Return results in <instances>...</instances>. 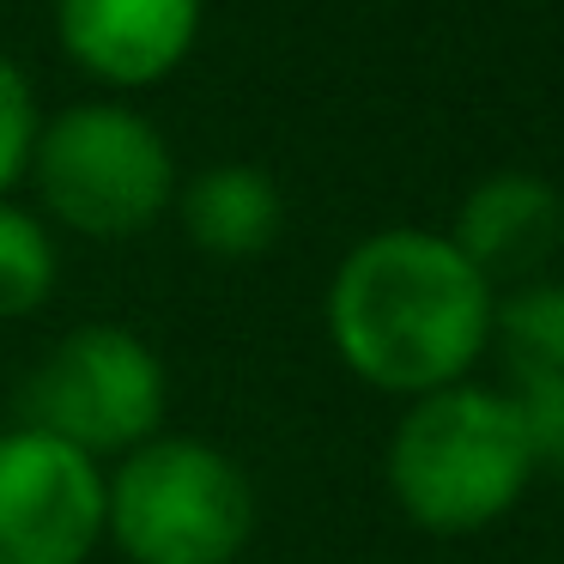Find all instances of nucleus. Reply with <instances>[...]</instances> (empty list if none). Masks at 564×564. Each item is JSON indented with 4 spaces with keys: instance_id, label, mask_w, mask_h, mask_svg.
Returning <instances> with one entry per match:
<instances>
[{
    "instance_id": "nucleus-3",
    "label": "nucleus",
    "mask_w": 564,
    "mask_h": 564,
    "mask_svg": "<svg viewBox=\"0 0 564 564\" xmlns=\"http://www.w3.org/2000/svg\"><path fill=\"white\" fill-rule=\"evenodd\" d=\"M104 528L134 564H231L256 528V491L213 443L152 437L104 486Z\"/></svg>"
},
{
    "instance_id": "nucleus-12",
    "label": "nucleus",
    "mask_w": 564,
    "mask_h": 564,
    "mask_svg": "<svg viewBox=\"0 0 564 564\" xmlns=\"http://www.w3.org/2000/svg\"><path fill=\"white\" fill-rule=\"evenodd\" d=\"M37 104L13 62H0V195L31 171V147H37Z\"/></svg>"
},
{
    "instance_id": "nucleus-10",
    "label": "nucleus",
    "mask_w": 564,
    "mask_h": 564,
    "mask_svg": "<svg viewBox=\"0 0 564 564\" xmlns=\"http://www.w3.org/2000/svg\"><path fill=\"white\" fill-rule=\"evenodd\" d=\"M285 225V200L256 164H213L183 188V231L195 249L219 261H256L273 249Z\"/></svg>"
},
{
    "instance_id": "nucleus-2",
    "label": "nucleus",
    "mask_w": 564,
    "mask_h": 564,
    "mask_svg": "<svg viewBox=\"0 0 564 564\" xmlns=\"http://www.w3.org/2000/svg\"><path fill=\"white\" fill-rule=\"evenodd\" d=\"M540 455L522 413L498 389L419 394L389 443V486L401 510L431 534H474L528 491Z\"/></svg>"
},
{
    "instance_id": "nucleus-7",
    "label": "nucleus",
    "mask_w": 564,
    "mask_h": 564,
    "mask_svg": "<svg viewBox=\"0 0 564 564\" xmlns=\"http://www.w3.org/2000/svg\"><path fill=\"white\" fill-rule=\"evenodd\" d=\"M55 25L86 74L152 86L195 50L200 0H55Z\"/></svg>"
},
{
    "instance_id": "nucleus-4",
    "label": "nucleus",
    "mask_w": 564,
    "mask_h": 564,
    "mask_svg": "<svg viewBox=\"0 0 564 564\" xmlns=\"http://www.w3.org/2000/svg\"><path fill=\"white\" fill-rule=\"evenodd\" d=\"M31 171L43 207L79 237H134L176 195L164 134L122 104H74L37 128Z\"/></svg>"
},
{
    "instance_id": "nucleus-5",
    "label": "nucleus",
    "mask_w": 564,
    "mask_h": 564,
    "mask_svg": "<svg viewBox=\"0 0 564 564\" xmlns=\"http://www.w3.org/2000/svg\"><path fill=\"white\" fill-rule=\"evenodd\" d=\"M164 419V365L128 328H79L31 370L25 431L67 443L79 455H110L152 443Z\"/></svg>"
},
{
    "instance_id": "nucleus-6",
    "label": "nucleus",
    "mask_w": 564,
    "mask_h": 564,
    "mask_svg": "<svg viewBox=\"0 0 564 564\" xmlns=\"http://www.w3.org/2000/svg\"><path fill=\"white\" fill-rule=\"evenodd\" d=\"M98 540V462L43 431H7L0 437V564H86Z\"/></svg>"
},
{
    "instance_id": "nucleus-1",
    "label": "nucleus",
    "mask_w": 564,
    "mask_h": 564,
    "mask_svg": "<svg viewBox=\"0 0 564 564\" xmlns=\"http://www.w3.org/2000/svg\"><path fill=\"white\" fill-rule=\"evenodd\" d=\"M491 285L437 231H377L328 285V334L346 370L389 394H437L491 340Z\"/></svg>"
},
{
    "instance_id": "nucleus-11",
    "label": "nucleus",
    "mask_w": 564,
    "mask_h": 564,
    "mask_svg": "<svg viewBox=\"0 0 564 564\" xmlns=\"http://www.w3.org/2000/svg\"><path fill=\"white\" fill-rule=\"evenodd\" d=\"M55 292V243L31 213L0 200V316H31Z\"/></svg>"
},
{
    "instance_id": "nucleus-13",
    "label": "nucleus",
    "mask_w": 564,
    "mask_h": 564,
    "mask_svg": "<svg viewBox=\"0 0 564 564\" xmlns=\"http://www.w3.org/2000/svg\"><path fill=\"white\" fill-rule=\"evenodd\" d=\"M558 479H564V455H558Z\"/></svg>"
},
{
    "instance_id": "nucleus-8",
    "label": "nucleus",
    "mask_w": 564,
    "mask_h": 564,
    "mask_svg": "<svg viewBox=\"0 0 564 564\" xmlns=\"http://www.w3.org/2000/svg\"><path fill=\"white\" fill-rule=\"evenodd\" d=\"M503 370H510V406L522 413L528 443L540 462L564 455V285L528 280L491 310Z\"/></svg>"
},
{
    "instance_id": "nucleus-9",
    "label": "nucleus",
    "mask_w": 564,
    "mask_h": 564,
    "mask_svg": "<svg viewBox=\"0 0 564 564\" xmlns=\"http://www.w3.org/2000/svg\"><path fill=\"white\" fill-rule=\"evenodd\" d=\"M455 249L467 256V268L486 285L498 280H534L546 268V256L564 243V200L552 183L528 171H503L486 176L474 195L462 200V219H455Z\"/></svg>"
}]
</instances>
